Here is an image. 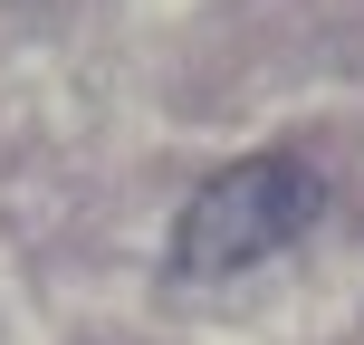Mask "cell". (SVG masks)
<instances>
[{
    "instance_id": "1",
    "label": "cell",
    "mask_w": 364,
    "mask_h": 345,
    "mask_svg": "<svg viewBox=\"0 0 364 345\" xmlns=\"http://www.w3.org/2000/svg\"><path fill=\"white\" fill-rule=\"evenodd\" d=\"M316 211H326L316 164H297V154H240V164H220L182 201L173 269L182 278H240V269H259V259H278Z\"/></svg>"
}]
</instances>
